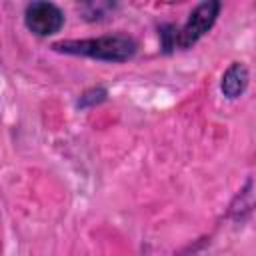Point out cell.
<instances>
[{"mask_svg":"<svg viewBox=\"0 0 256 256\" xmlns=\"http://www.w3.org/2000/svg\"><path fill=\"white\" fill-rule=\"evenodd\" d=\"M50 48L54 52H62L70 56H86V58L104 60V62H126L136 56L138 42L130 34L116 32V34H104L96 38L58 40Z\"/></svg>","mask_w":256,"mask_h":256,"instance_id":"6da1fadb","label":"cell"},{"mask_svg":"<svg viewBox=\"0 0 256 256\" xmlns=\"http://www.w3.org/2000/svg\"><path fill=\"white\" fill-rule=\"evenodd\" d=\"M220 10H222L220 0H204L196 4L190 10L186 22L176 30V50H188L200 38H204L216 24Z\"/></svg>","mask_w":256,"mask_h":256,"instance_id":"7a4b0ae2","label":"cell"},{"mask_svg":"<svg viewBox=\"0 0 256 256\" xmlns=\"http://www.w3.org/2000/svg\"><path fill=\"white\" fill-rule=\"evenodd\" d=\"M64 22H66L64 10L54 2L34 0L24 8V26L34 36H40V38L52 36L62 30Z\"/></svg>","mask_w":256,"mask_h":256,"instance_id":"3957f363","label":"cell"},{"mask_svg":"<svg viewBox=\"0 0 256 256\" xmlns=\"http://www.w3.org/2000/svg\"><path fill=\"white\" fill-rule=\"evenodd\" d=\"M248 84H250V70L244 62L236 60L224 70V74L220 78V92L224 98L236 100L246 92Z\"/></svg>","mask_w":256,"mask_h":256,"instance_id":"277c9868","label":"cell"},{"mask_svg":"<svg viewBox=\"0 0 256 256\" xmlns=\"http://www.w3.org/2000/svg\"><path fill=\"white\" fill-rule=\"evenodd\" d=\"M252 188H254V182H252V178H248L246 186H244V188L234 196V200L230 202V206H228V216H230L232 220L242 222V220H246V218L250 216L252 206H254Z\"/></svg>","mask_w":256,"mask_h":256,"instance_id":"5b68a950","label":"cell"},{"mask_svg":"<svg viewBox=\"0 0 256 256\" xmlns=\"http://www.w3.org/2000/svg\"><path fill=\"white\" fill-rule=\"evenodd\" d=\"M108 100V90L106 86H90L86 88L84 92H80L78 100H76V108L80 110H86V108H94V106H100Z\"/></svg>","mask_w":256,"mask_h":256,"instance_id":"8992f818","label":"cell"},{"mask_svg":"<svg viewBox=\"0 0 256 256\" xmlns=\"http://www.w3.org/2000/svg\"><path fill=\"white\" fill-rule=\"evenodd\" d=\"M176 30L178 26H174L172 22H164L158 26V36H160V46H162V52L170 54L176 50Z\"/></svg>","mask_w":256,"mask_h":256,"instance_id":"52a82bcc","label":"cell"}]
</instances>
